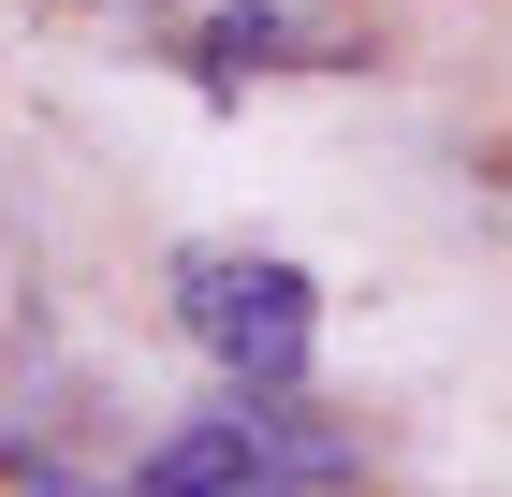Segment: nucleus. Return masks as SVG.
<instances>
[{
	"instance_id": "2",
	"label": "nucleus",
	"mask_w": 512,
	"mask_h": 497,
	"mask_svg": "<svg viewBox=\"0 0 512 497\" xmlns=\"http://www.w3.org/2000/svg\"><path fill=\"white\" fill-rule=\"evenodd\" d=\"M337 468H352V454H337L308 410H249V395H235V410H191V424H176V439L132 468V497H322Z\"/></svg>"
},
{
	"instance_id": "5",
	"label": "nucleus",
	"mask_w": 512,
	"mask_h": 497,
	"mask_svg": "<svg viewBox=\"0 0 512 497\" xmlns=\"http://www.w3.org/2000/svg\"><path fill=\"white\" fill-rule=\"evenodd\" d=\"M118 15H161V0H118Z\"/></svg>"
},
{
	"instance_id": "4",
	"label": "nucleus",
	"mask_w": 512,
	"mask_h": 497,
	"mask_svg": "<svg viewBox=\"0 0 512 497\" xmlns=\"http://www.w3.org/2000/svg\"><path fill=\"white\" fill-rule=\"evenodd\" d=\"M0 497H88V483H59V468H0Z\"/></svg>"
},
{
	"instance_id": "1",
	"label": "nucleus",
	"mask_w": 512,
	"mask_h": 497,
	"mask_svg": "<svg viewBox=\"0 0 512 497\" xmlns=\"http://www.w3.org/2000/svg\"><path fill=\"white\" fill-rule=\"evenodd\" d=\"M176 337L235 395H293L322 351V278L293 249H176Z\"/></svg>"
},
{
	"instance_id": "3",
	"label": "nucleus",
	"mask_w": 512,
	"mask_h": 497,
	"mask_svg": "<svg viewBox=\"0 0 512 497\" xmlns=\"http://www.w3.org/2000/svg\"><path fill=\"white\" fill-rule=\"evenodd\" d=\"M308 15H293V0H220V15H205L191 30V74L205 88H249V74H308Z\"/></svg>"
}]
</instances>
